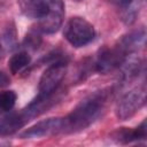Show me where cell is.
Masks as SVG:
<instances>
[{"mask_svg":"<svg viewBox=\"0 0 147 147\" xmlns=\"http://www.w3.org/2000/svg\"><path fill=\"white\" fill-rule=\"evenodd\" d=\"M10 83V79L8 75L3 71H0V87H5Z\"/></svg>","mask_w":147,"mask_h":147,"instance_id":"15","label":"cell"},{"mask_svg":"<svg viewBox=\"0 0 147 147\" xmlns=\"http://www.w3.org/2000/svg\"><path fill=\"white\" fill-rule=\"evenodd\" d=\"M146 119L141 122V124L136 127L134 130H129L123 127L122 130H118L114 133V139H116L121 144H129L133 141L145 140L146 139Z\"/></svg>","mask_w":147,"mask_h":147,"instance_id":"11","label":"cell"},{"mask_svg":"<svg viewBox=\"0 0 147 147\" xmlns=\"http://www.w3.org/2000/svg\"><path fill=\"white\" fill-rule=\"evenodd\" d=\"M108 98L107 90L95 91L84 98L69 115L63 117V133H75L88 127L101 116Z\"/></svg>","mask_w":147,"mask_h":147,"instance_id":"2","label":"cell"},{"mask_svg":"<svg viewBox=\"0 0 147 147\" xmlns=\"http://www.w3.org/2000/svg\"><path fill=\"white\" fill-rule=\"evenodd\" d=\"M146 102V87L139 85L127 91L119 99L116 107V116L119 121H125L132 117L138 110H140Z\"/></svg>","mask_w":147,"mask_h":147,"instance_id":"4","label":"cell"},{"mask_svg":"<svg viewBox=\"0 0 147 147\" xmlns=\"http://www.w3.org/2000/svg\"><path fill=\"white\" fill-rule=\"evenodd\" d=\"M141 3H142V0H119L118 1L119 17L124 24L131 25L136 22L141 8Z\"/></svg>","mask_w":147,"mask_h":147,"instance_id":"9","label":"cell"},{"mask_svg":"<svg viewBox=\"0 0 147 147\" xmlns=\"http://www.w3.org/2000/svg\"><path fill=\"white\" fill-rule=\"evenodd\" d=\"M67 72V64L62 61H57L52 63L41 75L39 79V94L41 96H49L53 95L57 87L60 86L61 82L63 80Z\"/></svg>","mask_w":147,"mask_h":147,"instance_id":"5","label":"cell"},{"mask_svg":"<svg viewBox=\"0 0 147 147\" xmlns=\"http://www.w3.org/2000/svg\"><path fill=\"white\" fill-rule=\"evenodd\" d=\"M30 61H31V57L26 52H20V53L14 54L9 59V62H8V67H9L10 72L13 75H16L22 69H24L30 63Z\"/></svg>","mask_w":147,"mask_h":147,"instance_id":"12","label":"cell"},{"mask_svg":"<svg viewBox=\"0 0 147 147\" xmlns=\"http://www.w3.org/2000/svg\"><path fill=\"white\" fill-rule=\"evenodd\" d=\"M145 37H146V33H145V30L144 29H140V30H136L126 36H124L119 42L117 44V46L127 55L130 53H136L140 46L144 45L145 42Z\"/></svg>","mask_w":147,"mask_h":147,"instance_id":"10","label":"cell"},{"mask_svg":"<svg viewBox=\"0 0 147 147\" xmlns=\"http://www.w3.org/2000/svg\"><path fill=\"white\" fill-rule=\"evenodd\" d=\"M22 13L37 21L40 32L52 34L56 32L64 18V5L62 0H18Z\"/></svg>","mask_w":147,"mask_h":147,"instance_id":"1","label":"cell"},{"mask_svg":"<svg viewBox=\"0 0 147 147\" xmlns=\"http://www.w3.org/2000/svg\"><path fill=\"white\" fill-rule=\"evenodd\" d=\"M39 30L37 29V31H30L26 37H25V40H24V45L26 47H30V48H38L40 42H41V38H40V34H39Z\"/></svg>","mask_w":147,"mask_h":147,"instance_id":"14","label":"cell"},{"mask_svg":"<svg viewBox=\"0 0 147 147\" xmlns=\"http://www.w3.org/2000/svg\"><path fill=\"white\" fill-rule=\"evenodd\" d=\"M17 95L14 91L0 92V113H9L16 102Z\"/></svg>","mask_w":147,"mask_h":147,"instance_id":"13","label":"cell"},{"mask_svg":"<svg viewBox=\"0 0 147 147\" xmlns=\"http://www.w3.org/2000/svg\"><path fill=\"white\" fill-rule=\"evenodd\" d=\"M28 122L29 121L22 110L20 113H10L0 118V136H9L15 133Z\"/></svg>","mask_w":147,"mask_h":147,"instance_id":"8","label":"cell"},{"mask_svg":"<svg viewBox=\"0 0 147 147\" xmlns=\"http://www.w3.org/2000/svg\"><path fill=\"white\" fill-rule=\"evenodd\" d=\"M64 123L63 117H51L44 121H40L25 130L21 138L23 139H34V138H46L53 137L59 133H63Z\"/></svg>","mask_w":147,"mask_h":147,"instance_id":"6","label":"cell"},{"mask_svg":"<svg viewBox=\"0 0 147 147\" xmlns=\"http://www.w3.org/2000/svg\"><path fill=\"white\" fill-rule=\"evenodd\" d=\"M125 56L126 54L117 45L113 48L103 47L98 53L96 60L94 62V69L100 74H108L118 68Z\"/></svg>","mask_w":147,"mask_h":147,"instance_id":"7","label":"cell"},{"mask_svg":"<svg viewBox=\"0 0 147 147\" xmlns=\"http://www.w3.org/2000/svg\"><path fill=\"white\" fill-rule=\"evenodd\" d=\"M75 1H83V0H75Z\"/></svg>","mask_w":147,"mask_h":147,"instance_id":"16","label":"cell"},{"mask_svg":"<svg viewBox=\"0 0 147 147\" xmlns=\"http://www.w3.org/2000/svg\"><path fill=\"white\" fill-rule=\"evenodd\" d=\"M64 38L74 47H83L94 39V26L83 17H71L64 25Z\"/></svg>","mask_w":147,"mask_h":147,"instance_id":"3","label":"cell"}]
</instances>
